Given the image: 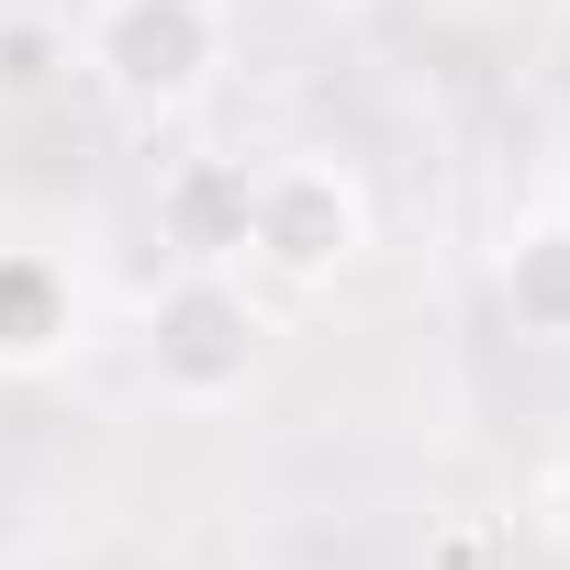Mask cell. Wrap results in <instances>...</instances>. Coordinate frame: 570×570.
Here are the masks:
<instances>
[{"mask_svg":"<svg viewBox=\"0 0 570 570\" xmlns=\"http://www.w3.org/2000/svg\"><path fill=\"white\" fill-rule=\"evenodd\" d=\"M79 57H90V79L112 101L179 112L213 79V57H224V12H213V0H101L90 35H79Z\"/></svg>","mask_w":570,"mask_h":570,"instance_id":"1","label":"cell"},{"mask_svg":"<svg viewBox=\"0 0 570 570\" xmlns=\"http://www.w3.org/2000/svg\"><path fill=\"white\" fill-rule=\"evenodd\" d=\"M548 514H559V537H570V459H559V492H548Z\"/></svg>","mask_w":570,"mask_h":570,"instance_id":"9","label":"cell"},{"mask_svg":"<svg viewBox=\"0 0 570 570\" xmlns=\"http://www.w3.org/2000/svg\"><path fill=\"white\" fill-rule=\"evenodd\" d=\"M425 570H492V537H481V525H448V537H436V559H425Z\"/></svg>","mask_w":570,"mask_h":570,"instance_id":"8","label":"cell"},{"mask_svg":"<svg viewBox=\"0 0 570 570\" xmlns=\"http://www.w3.org/2000/svg\"><path fill=\"white\" fill-rule=\"evenodd\" d=\"M157 224H168V246H179L190 268H224V257H246V168H224V157H190V168L157 190Z\"/></svg>","mask_w":570,"mask_h":570,"instance_id":"5","label":"cell"},{"mask_svg":"<svg viewBox=\"0 0 570 570\" xmlns=\"http://www.w3.org/2000/svg\"><path fill=\"white\" fill-rule=\"evenodd\" d=\"M358 246H370V190L336 157L246 168V257H268L279 279H336Z\"/></svg>","mask_w":570,"mask_h":570,"instance_id":"3","label":"cell"},{"mask_svg":"<svg viewBox=\"0 0 570 570\" xmlns=\"http://www.w3.org/2000/svg\"><path fill=\"white\" fill-rule=\"evenodd\" d=\"M79 325V292L46 246H0V370H46Z\"/></svg>","mask_w":570,"mask_h":570,"instance_id":"4","label":"cell"},{"mask_svg":"<svg viewBox=\"0 0 570 570\" xmlns=\"http://www.w3.org/2000/svg\"><path fill=\"white\" fill-rule=\"evenodd\" d=\"M257 347H268V325L224 268H179L146 314V370L168 403H235L257 381Z\"/></svg>","mask_w":570,"mask_h":570,"instance_id":"2","label":"cell"},{"mask_svg":"<svg viewBox=\"0 0 570 570\" xmlns=\"http://www.w3.org/2000/svg\"><path fill=\"white\" fill-rule=\"evenodd\" d=\"M503 314H514V336L570 347V213H548L503 246Z\"/></svg>","mask_w":570,"mask_h":570,"instance_id":"6","label":"cell"},{"mask_svg":"<svg viewBox=\"0 0 570 570\" xmlns=\"http://www.w3.org/2000/svg\"><path fill=\"white\" fill-rule=\"evenodd\" d=\"M57 68H68V35H57V23H35V12L0 23V90H12V101H23V90H46Z\"/></svg>","mask_w":570,"mask_h":570,"instance_id":"7","label":"cell"}]
</instances>
